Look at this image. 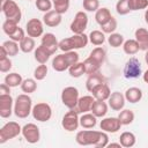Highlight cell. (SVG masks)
I'll return each mask as SVG.
<instances>
[{
    "label": "cell",
    "mask_w": 148,
    "mask_h": 148,
    "mask_svg": "<svg viewBox=\"0 0 148 148\" xmlns=\"http://www.w3.org/2000/svg\"><path fill=\"white\" fill-rule=\"evenodd\" d=\"M82 6L87 12H96L99 8V1L98 0H83Z\"/></svg>",
    "instance_id": "47"
},
{
    "label": "cell",
    "mask_w": 148,
    "mask_h": 148,
    "mask_svg": "<svg viewBox=\"0 0 148 148\" xmlns=\"http://www.w3.org/2000/svg\"><path fill=\"white\" fill-rule=\"evenodd\" d=\"M83 64H84V67H86V74H88V75L99 72L101 65H102L101 62H98L97 60H95V59L91 58V57H88V58L83 61Z\"/></svg>",
    "instance_id": "27"
},
{
    "label": "cell",
    "mask_w": 148,
    "mask_h": 148,
    "mask_svg": "<svg viewBox=\"0 0 148 148\" xmlns=\"http://www.w3.org/2000/svg\"><path fill=\"white\" fill-rule=\"evenodd\" d=\"M89 57H91V58H94L95 60H97L98 62H101V64H103L104 62V60H105V57H106V52H105V50L103 49V47H95L91 52H90V56Z\"/></svg>",
    "instance_id": "41"
},
{
    "label": "cell",
    "mask_w": 148,
    "mask_h": 148,
    "mask_svg": "<svg viewBox=\"0 0 148 148\" xmlns=\"http://www.w3.org/2000/svg\"><path fill=\"white\" fill-rule=\"evenodd\" d=\"M25 31L28 36L35 38V37H40L43 35L44 28H43V22L38 18H30L27 22L25 25Z\"/></svg>",
    "instance_id": "15"
},
{
    "label": "cell",
    "mask_w": 148,
    "mask_h": 148,
    "mask_svg": "<svg viewBox=\"0 0 148 148\" xmlns=\"http://www.w3.org/2000/svg\"><path fill=\"white\" fill-rule=\"evenodd\" d=\"M109 106L113 110V111H120L124 109L125 106V95H123L119 91H113L111 92L110 97H109Z\"/></svg>",
    "instance_id": "17"
},
{
    "label": "cell",
    "mask_w": 148,
    "mask_h": 148,
    "mask_svg": "<svg viewBox=\"0 0 148 148\" xmlns=\"http://www.w3.org/2000/svg\"><path fill=\"white\" fill-rule=\"evenodd\" d=\"M32 117L38 120V121H47L51 119L52 117V109L50 106V104L45 103V102H40V103H37L36 105L32 106Z\"/></svg>",
    "instance_id": "8"
},
{
    "label": "cell",
    "mask_w": 148,
    "mask_h": 148,
    "mask_svg": "<svg viewBox=\"0 0 148 148\" xmlns=\"http://www.w3.org/2000/svg\"><path fill=\"white\" fill-rule=\"evenodd\" d=\"M123 50H124V52L126 54L134 56V54H136L139 52L140 47H139V44H138V42L135 39H127L123 44Z\"/></svg>",
    "instance_id": "30"
},
{
    "label": "cell",
    "mask_w": 148,
    "mask_h": 148,
    "mask_svg": "<svg viewBox=\"0 0 148 148\" xmlns=\"http://www.w3.org/2000/svg\"><path fill=\"white\" fill-rule=\"evenodd\" d=\"M134 112L132 110H128V109H125V110H120L119 114H118V118L121 123V125H130L133 123L134 120Z\"/></svg>",
    "instance_id": "35"
},
{
    "label": "cell",
    "mask_w": 148,
    "mask_h": 148,
    "mask_svg": "<svg viewBox=\"0 0 148 148\" xmlns=\"http://www.w3.org/2000/svg\"><path fill=\"white\" fill-rule=\"evenodd\" d=\"M101 134H102V131H94V130L86 128L76 133L75 140L81 146H90V145L95 146L98 142Z\"/></svg>",
    "instance_id": "4"
},
{
    "label": "cell",
    "mask_w": 148,
    "mask_h": 148,
    "mask_svg": "<svg viewBox=\"0 0 148 148\" xmlns=\"http://www.w3.org/2000/svg\"><path fill=\"white\" fill-rule=\"evenodd\" d=\"M2 46L6 49V51L8 52V56L9 57H15L17 53H18V49H20V45L17 44V42L15 40H6L2 43Z\"/></svg>",
    "instance_id": "38"
},
{
    "label": "cell",
    "mask_w": 148,
    "mask_h": 148,
    "mask_svg": "<svg viewBox=\"0 0 148 148\" xmlns=\"http://www.w3.org/2000/svg\"><path fill=\"white\" fill-rule=\"evenodd\" d=\"M134 35H135V40L138 42L140 50L147 51L148 50V30L145 28H138Z\"/></svg>",
    "instance_id": "21"
},
{
    "label": "cell",
    "mask_w": 148,
    "mask_h": 148,
    "mask_svg": "<svg viewBox=\"0 0 148 148\" xmlns=\"http://www.w3.org/2000/svg\"><path fill=\"white\" fill-rule=\"evenodd\" d=\"M5 58H8V52H7L6 49L1 45V46H0V59H5Z\"/></svg>",
    "instance_id": "52"
},
{
    "label": "cell",
    "mask_w": 148,
    "mask_h": 148,
    "mask_svg": "<svg viewBox=\"0 0 148 148\" xmlns=\"http://www.w3.org/2000/svg\"><path fill=\"white\" fill-rule=\"evenodd\" d=\"M51 52L47 51L43 45H39L37 49H35V59L39 64H46V61L51 57Z\"/></svg>",
    "instance_id": "28"
},
{
    "label": "cell",
    "mask_w": 148,
    "mask_h": 148,
    "mask_svg": "<svg viewBox=\"0 0 148 148\" xmlns=\"http://www.w3.org/2000/svg\"><path fill=\"white\" fill-rule=\"evenodd\" d=\"M89 42L96 46L102 45L105 42V34L101 30H92L89 34Z\"/></svg>",
    "instance_id": "32"
},
{
    "label": "cell",
    "mask_w": 148,
    "mask_h": 148,
    "mask_svg": "<svg viewBox=\"0 0 148 148\" xmlns=\"http://www.w3.org/2000/svg\"><path fill=\"white\" fill-rule=\"evenodd\" d=\"M91 113H94L96 117H104L108 113V104L105 103V101L95 99L91 106Z\"/></svg>",
    "instance_id": "25"
},
{
    "label": "cell",
    "mask_w": 148,
    "mask_h": 148,
    "mask_svg": "<svg viewBox=\"0 0 148 148\" xmlns=\"http://www.w3.org/2000/svg\"><path fill=\"white\" fill-rule=\"evenodd\" d=\"M131 10H140L148 8V0H128Z\"/></svg>",
    "instance_id": "43"
},
{
    "label": "cell",
    "mask_w": 148,
    "mask_h": 148,
    "mask_svg": "<svg viewBox=\"0 0 148 148\" xmlns=\"http://www.w3.org/2000/svg\"><path fill=\"white\" fill-rule=\"evenodd\" d=\"M145 60H146V62H147V65H148V50L146 51V54H145Z\"/></svg>",
    "instance_id": "56"
},
{
    "label": "cell",
    "mask_w": 148,
    "mask_h": 148,
    "mask_svg": "<svg viewBox=\"0 0 148 148\" xmlns=\"http://www.w3.org/2000/svg\"><path fill=\"white\" fill-rule=\"evenodd\" d=\"M111 17H112V15H111L109 8H106V7L98 8V9L95 12V20H96V22H97L99 25L105 24Z\"/></svg>",
    "instance_id": "24"
},
{
    "label": "cell",
    "mask_w": 148,
    "mask_h": 148,
    "mask_svg": "<svg viewBox=\"0 0 148 148\" xmlns=\"http://www.w3.org/2000/svg\"><path fill=\"white\" fill-rule=\"evenodd\" d=\"M99 127L102 131L106 133H116L120 130L121 123L118 117H109V118H104L101 120Z\"/></svg>",
    "instance_id": "14"
},
{
    "label": "cell",
    "mask_w": 148,
    "mask_h": 148,
    "mask_svg": "<svg viewBox=\"0 0 148 148\" xmlns=\"http://www.w3.org/2000/svg\"><path fill=\"white\" fill-rule=\"evenodd\" d=\"M3 81H5V83L8 84L10 88H14V87L21 86L23 79H22L21 74L14 72V73H9V74H7V75L5 76V80H3Z\"/></svg>",
    "instance_id": "31"
},
{
    "label": "cell",
    "mask_w": 148,
    "mask_h": 148,
    "mask_svg": "<svg viewBox=\"0 0 148 148\" xmlns=\"http://www.w3.org/2000/svg\"><path fill=\"white\" fill-rule=\"evenodd\" d=\"M13 66V62L9 58H5V59H0V71L2 73H7L10 71Z\"/></svg>",
    "instance_id": "48"
},
{
    "label": "cell",
    "mask_w": 148,
    "mask_h": 148,
    "mask_svg": "<svg viewBox=\"0 0 148 148\" xmlns=\"http://www.w3.org/2000/svg\"><path fill=\"white\" fill-rule=\"evenodd\" d=\"M145 21H146V23L148 24V8H147L146 12H145Z\"/></svg>",
    "instance_id": "55"
},
{
    "label": "cell",
    "mask_w": 148,
    "mask_h": 148,
    "mask_svg": "<svg viewBox=\"0 0 148 148\" xmlns=\"http://www.w3.org/2000/svg\"><path fill=\"white\" fill-rule=\"evenodd\" d=\"M117 25H118L117 20L112 16L105 24L101 25V28H102V31H103L104 34H112V32H114V30L117 29Z\"/></svg>",
    "instance_id": "44"
},
{
    "label": "cell",
    "mask_w": 148,
    "mask_h": 148,
    "mask_svg": "<svg viewBox=\"0 0 148 148\" xmlns=\"http://www.w3.org/2000/svg\"><path fill=\"white\" fill-rule=\"evenodd\" d=\"M14 101L10 94H0V117L9 118L14 111Z\"/></svg>",
    "instance_id": "13"
},
{
    "label": "cell",
    "mask_w": 148,
    "mask_h": 148,
    "mask_svg": "<svg viewBox=\"0 0 148 148\" xmlns=\"http://www.w3.org/2000/svg\"><path fill=\"white\" fill-rule=\"evenodd\" d=\"M87 25H88V15L84 12L80 10L75 14L74 20L72 21L69 29L73 34H84Z\"/></svg>",
    "instance_id": "10"
},
{
    "label": "cell",
    "mask_w": 148,
    "mask_h": 148,
    "mask_svg": "<svg viewBox=\"0 0 148 148\" xmlns=\"http://www.w3.org/2000/svg\"><path fill=\"white\" fill-rule=\"evenodd\" d=\"M61 125L62 127L68 131V132H73L76 131L79 125H80V117H79V111L76 109H69V111H67L65 113V116L62 117L61 120Z\"/></svg>",
    "instance_id": "7"
},
{
    "label": "cell",
    "mask_w": 148,
    "mask_h": 148,
    "mask_svg": "<svg viewBox=\"0 0 148 148\" xmlns=\"http://www.w3.org/2000/svg\"><path fill=\"white\" fill-rule=\"evenodd\" d=\"M103 82H104V76H103L99 72H97V73L90 74V75L88 76V79H87V81H86V88H87L88 91L91 92V90H92L95 87H97L98 84H101V83H103Z\"/></svg>",
    "instance_id": "22"
},
{
    "label": "cell",
    "mask_w": 148,
    "mask_h": 148,
    "mask_svg": "<svg viewBox=\"0 0 148 148\" xmlns=\"http://www.w3.org/2000/svg\"><path fill=\"white\" fill-rule=\"evenodd\" d=\"M124 36L121 34H117V32H112L110 34V36L108 37V43L110 46L112 47H119L124 44Z\"/></svg>",
    "instance_id": "39"
},
{
    "label": "cell",
    "mask_w": 148,
    "mask_h": 148,
    "mask_svg": "<svg viewBox=\"0 0 148 148\" xmlns=\"http://www.w3.org/2000/svg\"><path fill=\"white\" fill-rule=\"evenodd\" d=\"M32 111V99L29 94H21L17 95L14 102V113L16 117L23 119L27 118Z\"/></svg>",
    "instance_id": "3"
},
{
    "label": "cell",
    "mask_w": 148,
    "mask_h": 148,
    "mask_svg": "<svg viewBox=\"0 0 148 148\" xmlns=\"http://www.w3.org/2000/svg\"><path fill=\"white\" fill-rule=\"evenodd\" d=\"M35 40L30 36H25L21 42H20V50L24 53H30L31 51L35 50Z\"/></svg>",
    "instance_id": "33"
},
{
    "label": "cell",
    "mask_w": 148,
    "mask_h": 148,
    "mask_svg": "<svg viewBox=\"0 0 148 148\" xmlns=\"http://www.w3.org/2000/svg\"><path fill=\"white\" fill-rule=\"evenodd\" d=\"M79 90L75 87H66L61 91V102L68 109H75L79 102Z\"/></svg>",
    "instance_id": "6"
},
{
    "label": "cell",
    "mask_w": 148,
    "mask_h": 148,
    "mask_svg": "<svg viewBox=\"0 0 148 148\" xmlns=\"http://www.w3.org/2000/svg\"><path fill=\"white\" fill-rule=\"evenodd\" d=\"M119 142H120L121 147L130 148V147H133L135 145L136 139H135V135L132 132H124L119 136Z\"/></svg>",
    "instance_id": "29"
},
{
    "label": "cell",
    "mask_w": 148,
    "mask_h": 148,
    "mask_svg": "<svg viewBox=\"0 0 148 148\" xmlns=\"http://www.w3.org/2000/svg\"><path fill=\"white\" fill-rule=\"evenodd\" d=\"M77 61H79V53L75 51H67V52L58 54L53 58L52 68L56 72H64Z\"/></svg>",
    "instance_id": "1"
},
{
    "label": "cell",
    "mask_w": 148,
    "mask_h": 148,
    "mask_svg": "<svg viewBox=\"0 0 148 148\" xmlns=\"http://www.w3.org/2000/svg\"><path fill=\"white\" fill-rule=\"evenodd\" d=\"M68 72H69V75L72 77H80L82 76L83 74H86V67H84V64L83 62H75L74 65H72L69 68H68Z\"/></svg>",
    "instance_id": "34"
},
{
    "label": "cell",
    "mask_w": 148,
    "mask_h": 148,
    "mask_svg": "<svg viewBox=\"0 0 148 148\" xmlns=\"http://www.w3.org/2000/svg\"><path fill=\"white\" fill-rule=\"evenodd\" d=\"M95 102V98L92 95H86V96H82L79 98V102H77V105H76V110L79 112H82V113H86V112H89L91 111V106Z\"/></svg>",
    "instance_id": "20"
},
{
    "label": "cell",
    "mask_w": 148,
    "mask_h": 148,
    "mask_svg": "<svg viewBox=\"0 0 148 148\" xmlns=\"http://www.w3.org/2000/svg\"><path fill=\"white\" fill-rule=\"evenodd\" d=\"M35 5H36V7H37L38 10L44 12V13L50 12L51 8H52V6H53V3H52L51 0H36Z\"/></svg>",
    "instance_id": "46"
},
{
    "label": "cell",
    "mask_w": 148,
    "mask_h": 148,
    "mask_svg": "<svg viewBox=\"0 0 148 148\" xmlns=\"http://www.w3.org/2000/svg\"><path fill=\"white\" fill-rule=\"evenodd\" d=\"M43 22H44V24H46L47 27H51V28L58 27L61 23V14H59L54 9L53 10L51 9L50 12H46L44 14Z\"/></svg>",
    "instance_id": "19"
},
{
    "label": "cell",
    "mask_w": 148,
    "mask_h": 148,
    "mask_svg": "<svg viewBox=\"0 0 148 148\" xmlns=\"http://www.w3.org/2000/svg\"><path fill=\"white\" fill-rule=\"evenodd\" d=\"M53 8L59 14H65L69 8V0H52Z\"/></svg>",
    "instance_id": "40"
},
{
    "label": "cell",
    "mask_w": 148,
    "mask_h": 148,
    "mask_svg": "<svg viewBox=\"0 0 148 148\" xmlns=\"http://www.w3.org/2000/svg\"><path fill=\"white\" fill-rule=\"evenodd\" d=\"M28 1H30V0H28Z\"/></svg>",
    "instance_id": "58"
},
{
    "label": "cell",
    "mask_w": 148,
    "mask_h": 148,
    "mask_svg": "<svg viewBox=\"0 0 148 148\" xmlns=\"http://www.w3.org/2000/svg\"><path fill=\"white\" fill-rule=\"evenodd\" d=\"M25 37V35H24V30L22 29V28H17V30L13 34V35H10L9 36V39H12V40H15V42H17V43H20L23 38Z\"/></svg>",
    "instance_id": "49"
},
{
    "label": "cell",
    "mask_w": 148,
    "mask_h": 148,
    "mask_svg": "<svg viewBox=\"0 0 148 148\" xmlns=\"http://www.w3.org/2000/svg\"><path fill=\"white\" fill-rule=\"evenodd\" d=\"M1 10L5 14L6 18L14 20L17 23H20L21 17H22V13H21V8L18 7V5L14 0H7V2L3 6H1Z\"/></svg>",
    "instance_id": "9"
},
{
    "label": "cell",
    "mask_w": 148,
    "mask_h": 148,
    "mask_svg": "<svg viewBox=\"0 0 148 148\" xmlns=\"http://www.w3.org/2000/svg\"><path fill=\"white\" fill-rule=\"evenodd\" d=\"M0 94H10V87L6 83H2L0 86Z\"/></svg>",
    "instance_id": "51"
},
{
    "label": "cell",
    "mask_w": 148,
    "mask_h": 148,
    "mask_svg": "<svg viewBox=\"0 0 148 148\" xmlns=\"http://www.w3.org/2000/svg\"><path fill=\"white\" fill-rule=\"evenodd\" d=\"M97 117L94 114V113H83L81 117H80V125L83 127V128H92L96 126L97 124Z\"/></svg>",
    "instance_id": "26"
},
{
    "label": "cell",
    "mask_w": 148,
    "mask_h": 148,
    "mask_svg": "<svg viewBox=\"0 0 148 148\" xmlns=\"http://www.w3.org/2000/svg\"><path fill=\"white\" fill-rule=\"evenodd\" d=\"M21 89H22V91L25 92V94H31V92H34V91L37 89L36 79H30V77H28V79L23 80L22 83H21Z\"/></svg>",
    "instance_id": "37"
},
{
    "label": "cell",
    "mask_w": 148,
    "mask_h": 148,
    "mask_svg": "<svg viewBox=\"0 0 148 148\" xmlns=\"http://www.w3.org/2000/svg\"><path fill=\"white\" fill-rule=\"evenodd\" d=\"M18 28V23L14 20H9V18H6V21L2 23V30L3 32L9 37L10 35H13Z\"/></svg>",
    "instance_id": "36"
},
{
    "label": "cell",
    "mask_w": 148,
    "mask_h": 148,
    "mask_svg": "<svg viewBox=\"0 0 148 148\" xmlns=\"http://www.w3.org/2000/svg\"><path fill=\"white\" fill-rule=\"evenodd\" d=\"M40 45H43L47 51H50L51 54L56 53V51L59 49V42L57 40V37L52 32H46L43 35Z\"/></svg>",
    "instance_id": "16"
},
{
    "label": "cell",
    "mask_w": 148,
    "mask_h": 148,
    "mask_svg": "<svg viewBox=\"0 0 148 148\" xmlns=\"http://www.w3.org/2000/svg\"><path fill=\"white\" fill-rule=\"evenodd\" d=\"M89 42V36L86 34H74V36L64 38L59 42V49L64 52L74 51L77 49L86 47Z\"/></svg>",
    "instance_id": "2"
},
{
    "label": "cell",
    "mask_w": 148,
    "mask_h": 148,
    "mask_svg": "<svg viewBox=\"0 0 148 148\" xmlns=\"http://www.w3.org/2000/svg\"><path fill=\"white\" fill-rule=\"evenodd\" d=\"M141 75V65L136 58H130L124 67V76L126 79H136Z\"/></svg>",
    "instance_id": "11"
},
{
    "label": "cell",
    "mask_w": 148,
    "mask_h": 148,
    "mask_svg": "<svg viewBox=\"0 0 148 148\" xmlns=\"http://www.w3.org/2000/svg\"><path fill=\"white\" fill-rule=\"evenodd\" d=\"M125 98L130 103H138L142 98V90L138 87H131L125 91Z\"/></svg>",
    "instance_id": "23"
},
{
    "label": "cell",
    "mask_w": 148,
    "mask_h": 148,
    "mask_svg": "<svg viewBox=\"0 0 148 148\" xmlns=\"http://www.w3.org/2000/svg\"><path fill=\"white\" fill-rule=\"evenodd\" d=\"M46 74H47V66L45 64H40L39 66H37L34 71V77L37 80V81H42L46 77Z\"/></svg>",
    "instance_id": "42"
},
{
    "label": "cell",
    "mask_w": 148,
    "mask_h": 148,
    "mask_svg": "<svg viewBox=\"0 0 148 148\" xmlns=\"http://www.w3.org/2000/svg\"><path fill=\"white\" fill-rule=\"evenodd\" d=\"M22 135L25 139V141L29 143H36L40 139L39 128L36 124L32 123H28L22 127Z\"/></svg>",
    "instance_id": "12"
},
{
    "label": "cell",
    "mask_w": 148,
    "mask_h": 148,
    "mask_svg": "<svg viewBox=\"0 0 148 148\" xmlns=\"http://www.w3.org/2000/svg\"><path fill=\"white\" fill-rule=\"evenodd\" d=\"M108 147H118V148H120V147H121V145H120V142H119V143L111 142V143H109V145H108Z\"/></svg>",
    "instance_id": "54"
},
{
    "label": "cell",
    "mask_w": 148,
    "mask_h": 148,
    "mask_svg": "<svg viewBox=\"0 0 148 148\" xmlns=\"http://www.w3.org/2000/svg\"><path fill=\"white\" fill-rule=\"evenodd\" d=\"M142 77H143V81L146 82V83H148V69L143 73V75H142Z\"/></svg>",
    "instance_id": "53"
},
{
    "label": "cell",
    "mask_w": 148,
    "mask_h": 148,
    "mask_svg": "<svg viewBox=\"0 0 148 148\" xmlns=\"http://www.w3.org/2000/svg\"><path fill=\"white\" fill-rule=\"evenodd\" d=\"M116 10L119 15H126L131 12L128 6V0H119L116 3Z\"/></svg>",
    "instance_id": "45"
},
{
    "label": "cell",
    "mask_w": 148,
    "mask_h": 148,
    "mask_svg": "<svg viewBox=\"0 0 148 148\" xmlns=\"http://www.w3.org/2000/svg\"><path fill=\"white\" fill-rule=\"evenodd\" d=\"M0 1H1V6H3V5L7 2V0H0Z\"/></svg>",
    "instance_id": "57"
},
{
    "label": "cell",
    "mask_w": 148,
    "mask_h": 148,
    "mask_svg": "<svg viewBox=\"0 0 148 148\" xmlns=\"http://www.w3.org/2000/svg\"><path fill=\"white\" fill-rule=\"evenodd\" d=\"M108 145H109V136H108L106 132L102 131L101 138H99L98 142L95 145V147H97V148H104V147H108Z\"/></svg>",
    "instance_id": "50"
},
{
    "label": "cell",
    "mask_w": 148,
    "mask_h": 148,
    "mask_svg": "<svg viewBox=\"0 0 148 148\" xmlns=\"http://www.w3.org/2000/svg\"><path fill=\"white\" fill-rule=\"evenodd\" d=\"M20 133H22V127L16 121H8L6 123L0 130V143H5L8 140L16 138Z\"/></svg>",
    "instance_id": "5"
},
{
    "label": "cell",
    "mask_w": 148,
    "mask_h": 148,
    "mask_svg": "<svg viewBox=\"0 0 148 148\" xmlns=\"http://www.w3.org/2000/svg\"><path fill=\"white\" fill-rule=\"evenodd\" d=\"M91 94H92V96H94L95 99L106 101V99H109V97L111 95V90H110V87L105 82H103V83L98 84L97 87H95L91 90Z\"/></svg>",
    "instance_id": "18"
}]
</instances>
